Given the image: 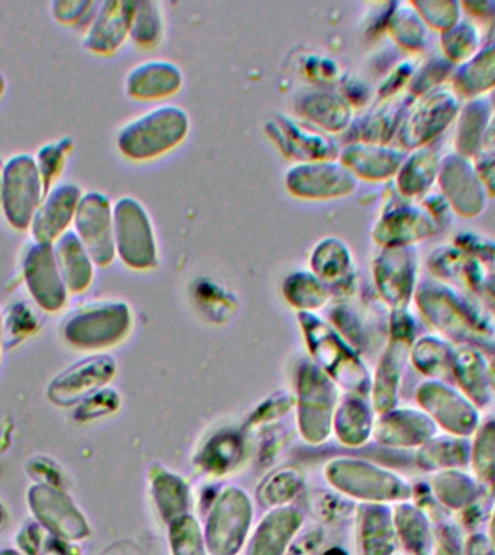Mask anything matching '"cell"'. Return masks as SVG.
I'll return each mask as SVG.
<instances>
[{
  "label": "cell",
  "instance_id": "277c9868",
  "mask_svg": "<svg viewBox=\"0 0 495 555\" xmlns=\"http://www.w3.org/2000/svg\"><path fill=\"white\" fill-rule=\"evenodd\" d=\"M269 141L287 159L297 163L338 159L341 145L332 134L313 128L287 113H277L264 124Z\"/></svg>",
  "mask_w": 495,
  "mask_h": 555
},
{
  "label": "cell",
  "instance_id": "30bf717a",
  "mask_svg": "<svg viewBox=\"0 0 495 555\" xmlns=\"http://www.w3.org/2000/svg\"><path fill=\"white\" fill-rule=\"evenodd\" d=\"M134 11L135 2L128 0L99 3L82 38L87 50L99 55L115 54L129 38Z\"/></svg>",
  "mask_w": 495,
  "mask_h": 555
},
{
  "label": "cell",
  "instance_id": "4fadbf2b",
  "mask_svg": "<svg viewBox=\"0 0 495 555\" xmlns=\"http://www.w3.org/2000/svg\"><path fill=\"white\" fill-rule=\"evenodd\" d=\"M52 246H54L56 263H59L64 284L77 293L85 289L93 278L94 262L80 237L69 229L63 236L56 238Z\"/></svg>",
  "mask_w": 495,
  "mask_h": 555
},
{
  "label": "cell",
  "instance_id": "3957f363",
  "mask_svg": "<svg viewBox=\"0 0 495 555\" xmlns=\"http://www.w3.org/2000/svg\"><path fill=\"white\" fill-rule=\"evenodd\" d=\"M43 195L46 186L34 155L16 154L3 164L0 208L12 228H30Z\"/></svg>",
  "mask_w": 495,
  "mask_h": 555
},
{
  "label": "cell",
  "instance_id": "52a82bcc",
  "mask_svg": "<svg viewBox=\"0 0 495 555\" xmlns=\"http://www.w3.org/2000/svg\"><path fill=\"white\" fill-rule=\"evenodd\" d=\"M80 186L74 182H56L39 204L29 232L35 242L54 243L73 228L78 203L82 197Z\"/></svg>",
  "mask_w": 495,
  "mask_h": 555
},
{
  "label": "cell",
  "instance_id": "5b68a950",
  "mask_svg": "<svg viewBox=\"0 0 495 555\" xmlns=\"http://www.w3.org/2000/svg\"><path fill=\"white\" fill-rule=\"evenodd\" d=\"M284 184L295 198L321 202L347 197L358 186V178L339 159L313 160L290 165Z\"/></svg>",
  "mask_w": 495,
  "mask_h": 555
},
{
  "label": "cell",
  "instance_id": "d6986e66",
  "mask_svg": "<svg viewBox=\"0 0 495 555\" xmlns=\"http://www.w3.org/2000/svg\"><path fill=\"white\" fill-rule=\"evenodd\" d=\"M4 90H7V80H4V76L0 72V98L4 94Z\"/></svg>",
  "mask_w": 495,
  "mask_h": 555
},
{
  "label": "cell",
  "instance_id": "ffe728a7",
  "mask_svg": "<svg viewBox=\"0 0 495 555\" xmlns=\"http://www.w3.org/2000/svg\"><path fill=\"white\" fill-rule=\"evenodd\" d=\"M3 164L4 163H2V160H0V186H2Z\"/></svg>",
  "mask_w": 495,
  "mask_h": 555
},
{
  "label": "cell",
  "instance_id": "9a60e30c",
  "mask_svg": "<svg viewBox=\"0 0 495 555\" xmlns=\"http://www.w3.org/2000/svg\"><path fill=\"white\" fill-rule=\"evenodd\" d=\"M352 263V255L346 242L337 236L320 238L313 247L310 264L325 280H333L346 272Z\"/></svg>",
  "mask_w": 495,
  "mask_h": 555
},
{
  "label": "cell",
  "instance_id": "7c38bea8",
  "mask_svg": "<svg viewBox=\"0 0 495 555\" xmlns=\"http://www.w3.org/2000/svg\"><path fill=\"white\" fill-rule=\"evenodd\" d=\"M338 159L358 180L380 181L397 171L402 154L384 143L355 141L341 147Z\"/></svg>",
  "mask_w": 495,
  "mask_h": 555
},
{
  "label": "cell",
  "instance_id": "ac0fdd59",
  "mask_svg": "<svg viewBox=\"0 0 495 555\" xmlns=\"http://www.w3.org/2000/svg\"><path fill=\"white\" fill-rule=\"evenodd\" d=\"M304 64L306 76L315 80V82H332L339 77V67L333 60L326 56L313 55Z\"/></svg>",
  "mask_w": 495,
  "mask_h": 555
},
{
  "label": "cell",
  "instance_id": "6da1fadb",
  "mask_svg": "<svg viewBox=\"0 0 495 555\" xmlns=\"http://www.w3.org/2000/svg\"><path fill=\"white\" fill-rule=\"evenodd\" d=\"M190 133V116L176 104H161L126 121L116 147L126 159L148 163L180 146Z\"/></svg>",
  "mask_w": 495,
  "mask_h": 555
},
{
  "label": "cell",
  "instance_id": "9c48e42d",
  "mask_svg": "<svg viewBox=\"0 0 495 555\" xmlns=\"http://www.w3.org/2000/svg\"><path fill=\"white\" fill-rule=\"evenodd\" d=\"M24 272L30 294L48 310H56L65 299V284L52 243H30L24 256Z\"/></svg>",
  "mask_w": 495,
  "mask_h": 555
},
{
  "label": "cell",
  "instance_id": "e0dca14e",
  "mask_svg": "<svg viewBox=\"0 0 495 555\" xmlns=\"http://www.w3.org/2000/svg\"><path fill=\"white\" fill-rule=\"evenodd\" d=\"M99 3L96 2H54L52 3V13L55 20L63 22L64 25L78 26L85 24L90 25Z\"/></svg>",
  "mask_w": 495,
  "mask_h": 555
},
{
  "label": "cell",
  "instance_id": "2e32d148",
  "mask_svg": "<svg viewBox=\"0 0 495 555\" xmlns=\"http://www.w3.org/2000/svg\"><path fill=\"white\" fill-rule=\"evenodd\" d=\"M72 146V139L64 138L63 141L47 143V145L39 147L37 155H35L38 171L41 173L43 186H46V194L56 184Z\"/></svg>",
  "mask_w": 495,
  "mask_h": 555
},
{
  "label": "cell",
  "instance_id": "ba28073f",
  "mask_svg": "<svg viewBox=\"0 0 495 555\" xmlns=\"http://www.w3.org/2000/svg\"><path fill=\"white\" fill-rule=\"evenodd\" d=\"M294 111L300 119L328 134L345 133L354 120V107L341 91L326 87L300 91Z\"/></svg>",
  "mask_w": 495,
  "mask_h": 555
},
{
  "label": "cell",
  "instance_id": "8992f818",
  "mask_svg": "<svg viewBox=\"0 0 495 555\" xmlns=\"http://www.w3.org/2000/svg\"><path fill=\"white\" fill-rule=\"evenodd\" d=\"M73 230L80 237L91 259L99 267H106L115 259L113 234V204L100 191H87L78 203Z\"/></svg>",
  "mask_w": 495,
  "mask_h": 555
},
{
  "label": "cell",
  "instance_id": "7a4b0ae2",
  "mask_svg": "<svg viewBox=\"0 0 495 555\" xmlns=\"http://www.w3.org/2000/svg\"><path fill=\"white\" fill-rule=\"evenodd\" d=\"M116 255L134 269L155 267L158 245L150 212L138 198L122 195L113 203Z\"/></svg>",
  "mask_w": 495,
  "mask_h": 555
},
{
  "label": "cell",
  "instance_id": "5bb4252c",
  "mask_svg": "<svg viewBox=\"0 0 495 555\" xmlns=\"http://www.w3.org/2000/svg\"><path fill=\"white\" fill-rule=\"evenodd\" d=\"M164 15L161 3L151 0L135 2L132 26H130L129 38L139 48L151 50L160 46L164 37Z\"/></svg>",
  "mask_w": 495,
  "mask_h": 555
},
{
  "label": "cell",
  "instance_id": "8fae6325",
  "mask_svg": "<svg viewBox=\"0 0 495 555\" xmlns=\"http://www.w3.org/2000/svg\"><path fill=\"white\" fill-rule=\"evenodd\" d=\"M185 86L180 65L169 60H147L129 69L125 77V93L141 102H155L177 94Z\"/></svg>",
  "mask_w": 495,
  "mask_h": 555
}]
</instances>
